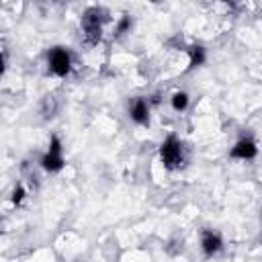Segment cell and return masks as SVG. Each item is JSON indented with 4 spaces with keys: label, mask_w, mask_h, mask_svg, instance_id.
Here are the masks:
<instances>
[{
    "label": "cell",
    "mask_w": 262,
    "mask_h": 262,
    "mask_svg": "<svg viewBox=\"0 0 262 262\" xmlns=\"http://www.w3.org/2000/svg\"><path fill=\"white\" fill-rule=\"evenodd\" d=\"M158 158H160V164L168 172H178V170H182L188 164V147H186V143L178 135L170 133L160 143Z\"/></svg>",
    "instance_id": "1"
},
{
    "label": "cell",
    "mask_w": 262,
    "mask_h": 262,
    "mask_svg": "<svg viewBox=\"0 0 262 262\" xmlns=\"http://www.w3.org/2000/svg\"><path fill=\"white\" fill-rule=\"evenodd\" d=\"M41 113H43V119H51V117H55V113H57V104H55V98H53V96H45V98H43Z\"/></svg>",
    "instance_id": "11"
},
{
    "label": "cell",
    "mask_w": 262,
    "mask_h": 262,
    "mask_svg": "<svg viewBox=\"0 0 262 262\" xmlns=\"http://www.w3.org/2000/svg\"><path fill=\"white\" fill-rule=\"evenodd\" d=\"M39 166L41 170H45L47 174H57L63 170L66 166V158H63V143L59 139V135H51L49 137V143H47V149L43 151L41 160H39Z\"/></svg>",
    "instance_id": "4"
},
{
    "label": "cell",
    "mask_w": 262,
    "mask_h": 262,
    "mask_svg": "<svg viewBox=\"0 0 262 262\" xmlns=\"http://www.w3.org/2000/svg\"><path fill=\"white\" fill-rule=\"evenodd\" d=\"M108 20V10L102 6H88L80 16V31L82 39L88 47H94L102 41L104 25Z\"/></svg>",
    "instance_id": "2"
},
{
    "label": "cell",
    "mask_w": 262,
    "mask_h": 262,
    "mask_svg": "<svg viewBox=\"0 0 262 262\" xmlns=\"http://www.w3.org/2000/svg\"><path fill=\"white\" fill-rule=\"evenodd\" d=\"M199 246L205 258H215L223 250V235L213 227H203L199 235Z\"/></svg>",
    "instance_id": "6"
},
{
    "label": "cell",
    "mask_w": 262,
    "mask_h": 262,
    "mask_svg": "<svg viewBox=\"0 0 262 262\" xmlns=\"http://www.w3.org/2000/svg\"><path fill=\"white\" fill-rule=\"evenodd\" d=\"M186 53H188V70L201 68V66L207 61V49H205V45H201V43L188 45V47H186Z\"/></svg>",
    "instance_id": "8"
},
{
    "label": "cell",
    "mask_w": 262,
    "mask_h": 262,
    "mask_svg": "<svg viewBox=\"0 0 262 262\" xmlns=\"http://www.w3.org/2000/svg\"><path fill=\"white\" fill-rule=\"evenodd\" d=\"M258 156V143L252 135H242L229 149V158L237 162H250Z\"/></svg>",
    "instance_id": "7"
},
{
    "label": "cell",
    "mask_w": 262,
    "mask_h": 262,
    "mask_svg": "<svg viewBox=\"0 0 262 262\" xmlns=\"http://www.w3.org/2000/svg\"><path fill=\"white\" fill-rule=\"evenodd\" d=\"M25 196H27V188H25V184H23V182H16L14 188H12V192H10V203H12L14 207H18V205H23Z\"/></svg>",
    "instance_id": "12"
},
{
    "label": "cell",
    "mask_w": 262,
    "mask_h": 262,
    "mask_svg": "<svg viewBox=\"0 0 262 262\" xmlns=\"http://www.w3.org/2000/svg\"><path fill=\"white\" fill-rule=\"evenodd\" d=\"M260 213H262V211H260ZM260 217H262V215H260Z\"/></svg>",
    "instance_id": "13"
},
{
    "label": "cell",
    "mask_w": 262,
    "mask_h": 262,
    "mask_svg": "<svg viewBox=\"0 0 262 262\" xmlns=\"http://www.w3.org/2000/svg\"><path fill=\"white\" fill-rule=\"evenodd\" d=\"M74 68L72 51L63 45H53L47 51V72L55 78H68Z\"/></svg>",
    "instance_id": "3"
},
{
    "label": "cell",
    "mask_w": 262,
    "mask_h": 262,
    "mask_svg": "<svg viewBox=\"0 0 262 262\" xmlns=\"http://www.w3.org/2000/svg\"><path fill=\"white\" fill-rule=\"evenodd\" d=\"M131 29H133V16L131 14H121L119 20H117V25H115L113 35H115V39H121V37L129 35Z\"/></svg>",
    "instance_id": "9"
},
{
    "label": "cell",
    "mask_w": 262,
    "mask_h": 262,
    "mask_svg": "<svg viewBox=\"0 0 262 262\" xmlns=\"http://www.w3.org/2000/svg\"><path fill=\"white\" fill-rule=\"evenodd\" d=\"M127 113H129V119L135 125L147 127L149 125V119H151V102H149V98H145V96H133L129 100Z\"/></svg>",
    "instance_id": "5"
},
{
    "label": "cell",
    "mask_w": 262,
    "mask_h": 262,
    "mask_svg": "<svg viewBox=\"0 0 262 262\" xmlns=\"http://www.w3.org/2000/svg\"><path fill=\"white\" fill-rule=\"evenodd\" d=\"M170 104H172V108H174L176 113H184V111L188 108V104H190V96H188L184 90H176V92L170 96Z\"/></svg>",
    "instance_id": "10"
}]
</instances>
